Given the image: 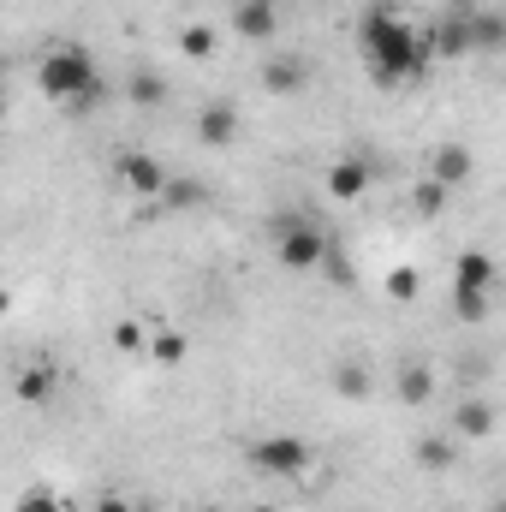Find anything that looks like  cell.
I'll list each match as a JSON object with an SVG mask.
<instances>
[{"label":"cell","instance_id":"6","mask_svg":"<svg viewBox=\"0 0 506 512\" xmlns=\"http://www.w3.org/2000/svg\"><path fill=\"white\" fill-rule=\"evenodd\" d=\"M429 179H441V185H471L477 179V155H471V143H441L435 155H429Z\"/></svg>","mask_w":506,"mask_h":512},{"label":"cell","instance_id":"3","mask_svg":"<svg viewBox=\"0 0 506 512\" xmlns=\"http://www.w3.org/2000/svg\"><path fill=\"white\" fill-rule=\"evenodd\" d=\"M274 256H280V268L310 274V268H322V256H328V233H322L316 221H304V215H280V221H274Z\"/></svg>","mask_w":506,"mask_h":512},{"label":"cell","instance_id":"33","mask_svg":"<svg viewBox=\"0 0 506 512\" xmlns=\"http://www.w3.org/2000/svg\"><path fill=\"white\" fill-rule=\"evenodd\" d=\"M501 6H506V0H501Z\"/></svg>","mask_w":506,"mask_h":512},{"label":"cell","instance_id":"15","mask_svg":"<svg viewBox=\"0 0 506 512\" xmlns=\"http://www.w3.org/2000/svg\"><path fill=\"white\" fill-rule=\"evenodd\" d=\"M453 441H459V435H417V441H411V465H417V471H453V459H459Z\"/></svg>","mask_w":506,"mask_h":512},{"label":"cell","instance_id":"23","mask_svg":"<svg viewBox=\"0 0 506 512\" xmlns=\"http://www.w3.org/2000/svg\"><path fill=\"white\" fill-rule=\"evenodd\" d=\"M197 203H209V191H203L197 179H173L167 197H161V209H197Z\"/></svg>","mask_w":506,"mask_h":512},{"label":"cell","instance_id":"16","mask_svg":"<svg viewBox=\"0 0 506 512\" xmlns=\"http://www.w3.org/2000/svg\"><path fill=\"white\" fill-rule=\"evenodd\" d=\"M471 54H506V6L471 12Z\"/></svg>","mask_w":506,"mask_h":512},{"label":"cell","instance_id":"24","mask_svg":"<svg viewBox=\"0 0 506 512\" xmlns=\"http://www.w3.org/2000/svg\"><path fill=\"white\" fill-rule=\"evenodd\" d=\"M453 316H459V322H483V316H489V292L453 286Z\"/></svg>","mask_w":506,"mask_h":512},{"label":"cell","instance_id":"12","mask_svg":"<svg viewBox=\"0 0 506 512\" xmlns=\"http://www.w3.org/2000/svg\"><path fill=\"white\" fill-rule=\"evenodd\" d=\"M453 435H459V441H489V435H495V405L477 399V393L459 399V405H453Z\"/></svg>","mask_w":506,"mask_h":512},{"label":"cell","instance_id":"8","mask_svg":"<svg viewBox=\"0 0 506 512\" xmlns=\"http://www.w3.org/2000/svg\"><path fill=\"white\" fill-rule=\"evenodd\" d=\"M310 84V60L304 54H274L268 66H262V90L268 96H298Z\"/></svg>","mask_w":506,"mask_h":512},{"label":"cell","instance_id":"4","mask_svg":"<svg viewBox=\"0 0 506 512\" xmlns=\"http://www.w3.org/2000/svg\"><path fill=\"white\" fill-rule=\"evenodd\" d=\"M251 453V465L262 471V477H304L310 471V441H298V435H262V441H251L245 447Z\"/></svg>","mask_w":506,"mask_h":512},{"label":"cell","instance_id":"1","mask_svg":"<svg viewBox=\"0 0 506 512\" xmlns=\"http://www.w3.org/2000/svg\"><path fill=\"white\" fill-rule=\"evenodd\" d=\"M358 48L370 60L376 84H411L435 66V30H417L411 18H399L393 6H370L358 24Z\"/></svg>","mask_w":506,"mask_h":512},{"label":"cell","instance_id":"19","mask_svg":"<svg viewBox=\"0 0 506 512\" xmlns=\"http://www.w3.org/2000/svg\"><path fill=\"white\" fill-rule=\"evenodd\" d=\"M126 96L137 102V108H161V102H167V78L149 72V66H137V72L126 78Z\"/></svg>","mask_w":506,"mask_h":512},{"label":"cell","instance_id":"25","mask_svg":"<svg viewBox=\"0 0 506 512\" xmlns=\"http://www.w3.org/2000/svg\"><path fill=\"white\" fill-rule=\"evenodd\" d=\"M322 274L334 280V286H352L358 274H352V256H346V245L340 239H328V256H322Z\"/></svg>","mask_w":506,"mask_h":512},{"label":"cell","instance_id":"17","mask_svg":"<svg viewBox=\"0 0 506 512\" xmlns=\"http://www.w3.org/2000/svg\"><path fill=\"white\" fill-rule=\"evenodd\" d=\"M453 286H471V292H489L495 286V256L489 251H459V262H453Z\"/></svg>","mask_w":506,"mask_h":512},{"label":"cell","instance_id":"14","mask_svg":"<svg viewBox=\"0 0 506 512\" xmlns=\"http://www.w3.org/2000/svg\"><path fill=\"white\" fill-rule=\"evenodd\" d=\"M393 393H399V405H429L435 399V370L417 364V358H405L399 376H393Z\"/></svg>","mask_w":506,"mask_h":512},{"label":"cell","instance_id":"5","mask_svg":"<svg viewBox=\"0 0 506 512\" xmlns=\"http://www.w3.org/2000/svg\"><path fill=\"white\" fill-rule=\"evenodd\" d=\"M114 173H120V185H126L131 197H143V203H161L167 197V167L155 161V155H143V149H126L120 161H114Z\"/></svg>","mask_w":506,"mask_h":512},{"label":"cell","instance_id":"11","mask_svg":"<svg viewBox=\"0 0 506 512\" xmlns=\"http://www.w3.org/2000/svg\"><path fill=\"white\" fill-rule=\"evenodd\" d=\"M429 30H435V60H459V54H471V12L429 18Z\"/></svg>","mask_w":506,"mask_h":512},{"label":"cell","instance_id":"21","mask_svg":"<svg viewBox=\"0 0 506 512\" xmlns=\"http://www.w3.org/2000/svg\"><path fill=\"white\" fill-rule=\"evenodd\" d=\"M447 197H453V185H441V179H423V185L411 191V209H417L423 221H435V215H447Z\"/></svg>","mask_w":506,"mask_h":512},{"label":"cell","instance_id":"13","mask_svg":"<svg viewBox=\"0 0 506 512\" xmlns=\"http://www.w3.org/2000/svg\"><path fill=\"white\" fill-rule=\"evenodd\" d=\"M328 382H334V393H340V399H352V405H364V399L376 393V370H370L364 358H340Z\"/></svg>","mask_w":506,"mask_h":512},{"label":"cell","instance_id":"10","mask_svg":"<svg viewBox=\"0 0 506 512\" xmlns=\"http://www.w3.org/2000/svg\"><path fill=\"white\" fill-rule=\"evenodd\" d=\"M239 108L233 102H209L203 114H197V137L209 143V149H227V143H239Z\"/></svg>","mask_w":506,"mask_h":512},{"label":"cell","instance_id":"7","mask_svg":"<svg viewBox=\"0 0 506 512\" xmlns=\"http://www.w3.org/2000/svg\"><path fill=\"white\" fill-rule=\"evenodd\" d=\"M370 179H376V173H370L364 155H340V161L328 167V197H334V203H358V197L370 191Z\"/></svg>","mask_w":506,"mask_h":512},{"label":"cell","instance_id":"28","mask_svg":"<svg viewBox=\"0 0 506 512\" xmlns=\"http://www.w3.org/2000/svg\"><path fill=\"white\" fill-rule=\"evenodd\" d=\"M114 346L131 352V358H143V352H149V334H143L137 322H120V328H114Z\"/></svg>","mask_w":506,"mask_h":512},{"label":"cell","instance_id":"30","mask_svg":"<svg viewBox=\"0 0 506 512\" xmlns=\"http://www.w3.org/2000/svg\"><path fill=\"white\" fill-rule=\"evenodd\" d=\"M251 512H280V507H251Z\"/></svg>","mask_w":506,"mask_h":512},{"label":"cell","instance_id":"2","mask_svg":"<svg viewBox=\"0 0 506 512\" xmlns=\"http://www.w3.org/2000/svg\"><path fill=\"white\" fill-rule=\"evenodd\" d=\"M36 90L48 96V102H66V108H96L102 102V72H96V60L84 54V48H72V42H54V48H42V60H36Z\"/></svg>","mask_w":506,"mask_h":512},{"label":"cell","instance_id":"32","mask_svg":"<svg viewBox=\"0 0 506 512\" xmlns=\"http://www.w3.org/2000/svg\"><path fill=\"white\" fill-rule=\"evenodd\" d=\"M203 512H215V507H203Z\"/></svg>","mask_w":506,"mask_h":512},{"label":"cell","instance_id":"20","mask_svg":"<svg viewBox=\"0 0 506 512\" xmlns=\"http://www.w3.org/2000/svg\"><path fill=\"white\" fill-rule=\"evenodd\" d=\"M149 358L173 370V364H185V358H191V340H185L179 328H155V334H149Z\"/></svg>","mask_w":506,"mask_h":512},{"label":"cell","instance_id":"31","mask_svg":"<svg viewBox=\"0 0 506 512\" xmlns=\"http://www.w3.org/2000/svg\"><path fill=\"white\" fill-rule=\"evenodd\" d=\"M495 512H506V495H501V507H495Z\"/></svg>","mask_w":506,"mask_h":512},{"label":"cell","instance_id":"26","mask_svg":"<svg viewBox=\"0 0 506 512\" xmlns=\"http://www.w3.org/2000/svg\"><path fill=\"white\" fill-rule=\"evenodd\" d=\"M179 48H185L191 60H209V54H215V30H209V24H185V30H179Z\"/></svg>","mask_w":506,"mask_h":512},{"label":"cell","instance_id":"29","mask_svg":"<svg viewBox=\"0 0 506 512\" xmlns=\"http://www.w3.org/2000/svg\"><path fill=\"white\" fill-rule=\"evenodd\" d=\"M96 512H137V507H131L126 495H102V501H96Z\"/></svg>","mask_w":506,"mask_h":512},{"label":"cell","instance_id":"9","mask_svg":"<svg viewBox=\"0 0 506 512\" xmlns=\"http://www.w3.org/2000/svg\"><path fill=\"white\" fill-rule=\"evenodd\" d=\"M233 30H239L245 42H268V36L280 30V6H274V0H239V6H233Z\"/></svg>","mask_w":506,"mask_h":512},{"label":"cell","instance_id":"27","mask_svg":"<svg viewBox=\"0 0 506 512\" xmlns=\"http://www.w3.org/2000/svg\"><path fill=\"white\" fill-rule=\"evenodd\" d=\"M12 512H66V507H60V495H54V489H24Z\"/></svg>","mask_w":506,"mask_h":512},{"label":"cell","instance_id":"18","mask_svg":"<svg viewBox=\"0 0 506 512\" xmlns=\"http://www.w3.org/2000/svg\"><path fill=\"white\" fill-rule=\"evenodd\" d=\"M54 387H60V370H54V364H30V370H18L12 393H18L24 405H48V399H54Z\"/></svg>","mask_w":506,"mask_h":512},{"label":"cell","instance_id":"22","mask_svg":"<svg viewBox=\"0 0 506 512\" xmlns=\"http://www.w3.org/2000/svg\"><path fill=\"white\" fill-rule=\"evenodd\" d=\"M381 292H387L393 304H417V292H423V274H417V268H387Z\"/></svg>","mask_w":506,"mask_h":512}]
</instances>
